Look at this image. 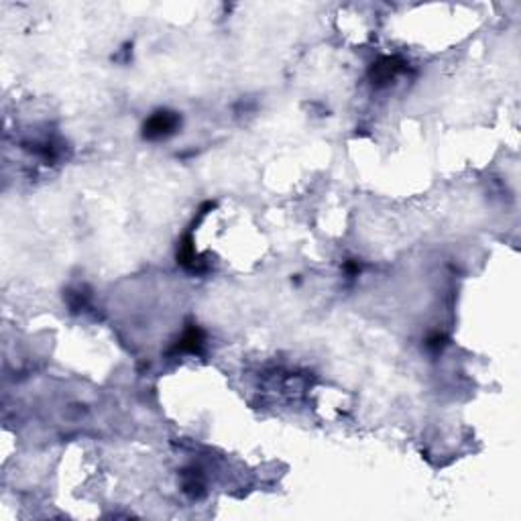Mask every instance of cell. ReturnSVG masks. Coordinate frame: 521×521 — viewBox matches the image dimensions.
<instances>
[{"instance_id":"obj_1","label":"cell","mask_w":521,"mask_h":521,"mask_svg":"<svg viewBox=\"0 0 521 521\" xmlns=\"http://www.w3.org/2000/svg\"><path fill=\"white\" fill-rule=\"evenodd\" d=\"M181 124V116L172 110H157L143 124V136L149 141H161L172 136Z\"/></svg>"},{"instance_id":"obj_2","label":"cell","mask_w":521,"mask_h":521,"mask_svg":"<svg viewBox=\"0 0 521 521\" xmlns=\"http://www.w3.org/2000/svg\"><path fill=\"white\" fill-rule=\"evenodd\" d=\"M406 70V61L401 58H381L371 67V79L373 84H387L395 76H399Z\"/></svg>"},{"instance_id":"obj_3","label":"cell","mask_w":521,"mask_h":521,"mask_svg":"<svg viewBox=\"0 0 521 521\" xmlns=\"http://www.w3.org/2000/svg\"><path fill=\"white\" fill-rule=\"evenodd\" d=\"M177 263L181 267H186L188 271H195V273H202L206 269V263L202 261V257L195 252L192 245V236H186V240L179 245V251H177Z\"/></svg>"},{"instance_id":"obj_4","label":"cell","mask_w":521,"mask_h":521,"mask_svg":"<svg viewBox=\"0 0 521 521\" xmlns=\"http://www.w3.org/2000/svg\"><path fill=\"white\" fill-rule=\"evenodd\" d=\"M204 332L198 328V326H190V328L184 332V336L179 338L175 350L177 352H200L204 347Z\"/></svg>"},{"instance_id":"obj_5","label":"cell","mask_w":521,"mask_h":521,"mask_svg":"<svg viewBox=\"0 0 521 521\" xmlns=\"http://www.w3.org/2000/svg\"><path fill=\"white\" fill-rule=\"evenodd\" d=\"M444 336L442 334H434V336H430L427 338V348H432V350H438V348L444 347Z\"/></svg>"}]
</instances>
